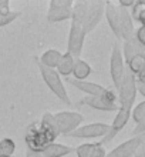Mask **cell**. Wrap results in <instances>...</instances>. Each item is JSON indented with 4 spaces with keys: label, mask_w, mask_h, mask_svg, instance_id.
Instances as JSON below:
<instances>
[{
    "label": "cell",
    "mask_w": 145,
    "mask_h": 157,
    "mask_svg": "<svg viewBox=\"0 0 145 157\" xmlns=\"http://www.w3.org/2000/svg\"><path fill=\"white\" fill-rule=\"evenodd\" d=\"M54 121L60 136H70L84 121V117L77 112H58L54 114Z\"/></svg>",
    "instance_id": "4"
},
{
    "label": "cell",
    "mask_w": 145,
    "mask_h": 157,
    "mask_svg": "<svg viewBox=\"0 0 145 157\" xmlns=\"http://www.w3.org/2000/svg\"><path fill=\"white\" fill-rule=\"evenodd\" d=\"M129 14L132 17V20H135L142 25L145 21V2H135L134 6L131 7Z\"/></svg>",
    "instance_id": "25"
},
{
    "label": "cell",
    "mask_w": 145,
    "mask_h": 157,
    "mask_svg": "<svg viewBox=\"0 0 145 157\" xmlns=\"http://www.w3.org/2000/svg\"><path fill=\"white\" fill-rule=\"evenodd\" d=\"M129 117H131V110L121 109V107L118 109V112H117L115 117H114V121H112V124H110V130H108V133L103 137V140H101V144L103 146L108 144L110 141L114 140V137L127 126Z\"/></svg>",
    "instance_id": "10"
},
{
    "label": "cell",
    "mask_w": 145,
    "mask_h": 157,
    "mask_svg": "<svg viewBox=\"0 0 145 157\" xmlns=\"http://www.w3.org/2000/svg\"><path fill=\"white\" fill-rule=\"evenodd\" d=\"M71 9L73 7H51V6H49L47 20H49L50 23H58V21L71 20Z\"/></svg>",
    "instance_id": "17"
},
{
    "label": "cell",
    "mask_w": 145,
    "mask_h": 157,
    "mask_svg": "<svg viewBox=\"0 0 145 157\" xmlns=\"http://www.w3.org/2000/svg\"><path fill=\"white\" fill-rule=\"evenodd\" d=\"M145 143V134H141V136H134L132 139L121 143L112 149L110 153H107L105 157H134L135 153L138 151V149L141 147Z\"/></svg>",
    "instance_id": "9"
},
{
    "label": "cell",
    "mask_w": 145,
    "mask_h": 157,
    "mask_svg": "<svg viewBox=\"0 0 145 157\" xmlns=\"http://www.w3.org/2000/svg\"><path fill=\"white\" fill-rule=\"evenodd\" d=\"M104 7H105L104 2H88L87 10H85L83 23H81L85 34L92 32L97 27V25L101 21L104 16Z\"/></svg>",
    "instance_id": "7"
},
{
    "label": "cell",
    "mask_w": 145,
    "mask_h": 157,
    "mask_svg": "<svg viewBox=\"0 0 145 157\" xmlns=\"http://www.w3.org/2000/svg\"><path fill=\"white\" fill-rule=\"evenodd\" d=\"M134 157H145V143L138 149V151L135 153V156Z\"/></svg>",
    "instance_id": "34"
},
{
    "label": "cell",
    "mask_w": 145,
    "mask_h": 157,
    "mask_svg": "<svg viewBox=\"0 0 145 157\" xmlns=\"http://www.w3.org/2000/svg\"><path fill=\"white\" fill-rule=\"evenodd\" d=\"M75 149L70 147V146L61 144V143H50L46 149L42 151V154L44 157H66L68 154H71Z\"/></svg>",
    "instance_id": "16"
},
{
    "label": "cell",
    "mask_w": 145,
    "mask_h": 157,
    "mask_svg": "<svg viewBox=\"0 0 145 157\" xmlns=\"http://www.w3.org/2000/svg\"><path fill=\"white\" fill-rule=\"evenodd\" d=\"M134 3H135L134 0H120V2H118V6L122 9H131L134 6Z\"/></svg>",
    "instance_id": "32"
},
{
    "label": "cell",
    "mask_w": 145,
    "mask_h": 157,
    "mask_svg": "<svg viewBox=\"0 0 145 157\" xmlns=\"http://www.w3.org/2000/svg\"><path fill=\"white\" fill-rule=\"evenodd\" d=\"M74 62H75V59L71 56L70 53H64L61 56V59H60V62H58V64H57V73L58 75H61V76H64V77H70L71 75H73V67H74Z\"/></svg>",
    "instance_id": "21"
},
{
    "label": "cell",
    "mask_w": 145,
    "mask_h": 157,
    "mask_svg": "<svg viewBox=\"0 0 145 157\" xmlns=\"http://www.w3.org/2000/svg\"><path fill=\"white\" fill-rule=\"evenodd\" d=\"M36 63H37L38 70H40L42 78L44 80V83L47 84L50 91H51L60 101H63V103L67 104V106H71V104H73L71 103V99H70V96H68V93H67V89H66V86H64V83H63L60 75H58L56 70H53V69L44 67L37 59H36Z\"/></svg>",
    "instance_id": "1"
},
{
    "label": "cell",
    "mask_w": 145,
    "mask_h": 157,
    "mask_svg": "<svg viewBox=\"0 0 145 157\" xmlns=\"http://www.w3.org/2000/svg\"><path fill=\"white\" fill-rule=\"evenodd\" d=\"M120 33L121 39L124 41L134 37V20L129 14L128 9L120 7Z\"/></svg>",
    "instance_id": "14"
},
{
    "label": "cell",
    "mask_w": 145,
    "mask_h": 157,
    "mask_svg": "<svg viewBox=\"0 0 145 157\" xmlns=\"http://www.w3.org/2000/svg\"><path fill=\"white\" fill-rule=\"evenodd\" d=\"M137 82L144 83V84H145V69H144V71H142L141 75H138V76H137Z\"/></svg>",
    "instance_id": "36"
},
{
    "label": "cell",
    "mask_w": 145,
    "mask_h": 157,
    "mask_svg": "<svg viewBox=\"0 0 145 157\" xmlns=\"http://www.w3.org/2000/svg\"><path fill=\"white\" fill-rule=\"evenodd\" d=\"M73 3L71 0H51L49 6L51 7H73Z\"/></svg>",
    "instance_id": "29"
},
{
    "label": "cell",
    "mask_w": 145,
    "mask_h": 157,
    "mask_svg": "<svg viewBox=\"0 0 145 157\" xmlns=\"http://www.w3.org/2000/svg\"><path fill=\"white\" fill-rule=\"evenodd\" d=\"M84 40H85V32L83 30V26L71 21L68 40H67V53H70L74 59H80L83 53Z\"/></svg>",
    "instance_id": "5"
},
{
    "label": "cell",
    "mask_w": 145,
    "mask_h": 157,
    "mask_svg": "<svg viewBox=\"0 0 145 157\" xmlns=\"http://www.w3.org/2000/svg\"><path fill=\"white\" fill-rule=\"evenodd\" d=\"M137 91H140V93H141V94L145 97V84H144V83L137 82Z\"/></svg>",
    "instance_id": "35"
},
{
    "label": "cell",
    "mask_w": 145,
    "mask_h": 157,
    "mask_svg": "<svg viewBox=\"0 0 145 157\" xmlns=\"http://www.w3.org/2000/svg\"><path fill=\"white\" fill-rule=\"evenodd\" d=\"M87 4L88 2H74L73 3V9H71V21H75L81 25L87 10Z\"/></svg>",
    "instance_id": "24"
},
{
    "label": "cell",
    "mask_w": 145,
    "mask_h": 157,
    "mask_svg": "<svg viewBox=\"0 0 145 157\" xmlns=\"http://www.w3.org/2000/svg\"><path fill=\"white\" fill-rule=\"evenodd\" d=\"M20 16H21V12H16V10H12V12L7 13V14L0 16V27H4V26L13 23V21L17 20Z\"/></svg>",
    "instance_id": "28"
},
{
    "label": "cell",
    "mask_w": 145,
    "mask_h": 157,
    "mask_svg": "<svg viewBox=\"0 0 145 157\" xmlns=\"http://www.w3.org/2000/svg\"><path fill=\"white\" fill-rule=\"evenodd\" d=\"M108 130H110V124L107 123H90V124H85V126H80L68 137L81 139V140L97 139V137H104L108 133Z\"/></svg>",
    "instance_id": "8"
},
{
    "label": "cell",
    "mask_w": 145,
    "mask_h": 157,
    "mask_svg": "<svg viewBox=\"0 0 145 157\" xmlns=\"http://www.w3.org/2000/svg\"><path fill=\"white\" fill-rule=\"evenodd\" d=\"M0 157H7V156H0Z\"/></svg>",
    "instance_id": "38"
},
{
    "label": "cell",
    "mask_w": 145,
    "mask_h": 157,
    "mask_svg": "<svg viewBox=\"0 0 145 157\" xmlns=\"http://www.w3.org/2000/svg\"><path fill=\"white\" fill-rule=\"evenodd\" d=\"M125 63H127V67H125V69L137 77L138 75H141L145 69V54L134 56V57H131L128 62H125Z\"/></svg>",
    "instance_id": "23"
},
{
    "label": "cell",
    "mask_w": 145,
    "mask_h": 157,
    "mask_svg": "<svg viewBox=\"0 0 145 157\" xmlns=\"http://www.w3.org/2000/svg\"><path fill=\"white\" fill-rule=\"evenodd\" d=\"M138 54H145V47L140 44L135 37H131L129 40L124 41V54L122 57L125 59V62H128L131 57L138 56Z\"/></svg>",
    "instance_id": "18"
},
{
    "label": "cell",
    "mask_w": 145,
    "mask_h": 157,
    "mask_svg": "<svg viewBox=\"0 0 145 157\" xmlns=\"http://www.w3.org/2000/svg\"><path fill=\"white\" fill-rule=\"evenodd\" d=\"M26 157H44L38 151H31V150H26Z\"/></svg>",
    "instance_id": "33"
},
{
    "label": "cell",
    "mask_w": 145,
    "mask_h": 157,
    "mask_svg": "<svg viewBox=\"0 0 145 157\" xmlns=\"http://www.w3.org/2000/svg\"><path fill=\"white\" fill-rule=\"evenodd\" d=\"M104 14L107 17L108 26L112 30V33L118 40H121L120 33V7L118 4H114L111 2H105V7H104Z\"/></svg>",
    "instance_id": "13"
},
{
    "label": "cell",
    "mask_w": 145,
    "mask_h": 157,
    "mask_svg": "<svg viewBox=\"0 0 145 157\" xmlns=\"http://www.w3.org/2000/svg\"><path fill=\"white\" fill-rule=\"evenodd\" d=\"M40 124H42L43 130L47 133V136L50 137V140L54 143L56 139L60 136L58 132H57L56 121H54V114H51V113H44L43 117H42V120H40Z\"/></svg>",
    "instance_id": "19"
},
{
    "label": "cell",
    "mask_w": 145,
    "mask_h": 157,
    "mask_svg": "<svg viewBox=\"0 0 145 157\" xmlns=\"http://www.w3.org/2000/svg\"><path fill=\"white\" fill-rule=\"evenodd\" d=\"M131 116H132L135 123H140L141 120L145 119V100L141 101L140 104H137V106L131 110Z\"/></svg>",
    "instance_id": "27"
},
{
    "label": "cell",
    "mask_w": 145,
    "mask_h": 157,
    "mask_svg": "<svg viewBox=\"0 0 145 157\" xmlns=\"http://www.w3.org/2000/svg\"><path fill=\"white\" fill-rule=\"evenodd\" d=\"M110 73H111V78H112V83H114V87L118 90V87H120V84H121V80H122L124 73H125L122 50H121L118 43H114V44H112L111 59H110Z\"/></svg>",
    "instance_id": "6"
},
{
    "label": "cell",
    "mask_w": 145,
    "mask_h": 157,
    "mask_svg": "<svg viewBox=\"0 0 145 157\" xmlns=\"http://www.w3.org/2000/svg\"><path fill=\"white\" fill-rule=\"evenodd\" d=\"M77 157H105L107 151L101 143H84L74 150Z\"/></svg>",
    "instance_id": "15"
},
{
    "label": "cell",
    "mask_w": 145,
    "mask_h": 157,
    "mask_svg": "<svg viewBox=\"0 0 145 157\" xmlns=\"http://www.w3.org/2000/svg\"><path fill=\"white\" fill-rule=\"evenodd\" d=\"M63 53H60L58 50L56 49H50V50H46L44 53L40 56V57L37 59L38 62L42 63L44 67H49V69H56L58 64V62H60V59H61Z\"/></svg>",
    "instance_id": "20"
},
{
    "label": "cell",
    "mask_w": 145,
    "mask_h": 157,
    "mask_svg": "<svg viewBox=\"0 0 145 157\" xmlns=\"http://www.w3.org/2000/svg\"><path fill=\"white\" fill-rule=\"evenodd\" d=\"M10 2L9 0H0V16L10 13Z\"/></svg>",
    "instance_id": "31"
},
{
    "label": "cell",
    "mask_w": 145,
    "mask_h": 157,
    "mask_svg": "<svg viewBox=\"0 0 145 157\" xmlns=\"http://www.w3.org/2000/svg\"><path fill=\"white\" fill-rule=\"evenodd\" d=\"M80 106H88V107L100 110V112H118L120 106L117 103H111L105 100L104 97H92V96H85L84 99L80 100Z\"/></svg>",
    "instance_id": "12"
},
{
    "label": "cell",
    "mask_w": 145,
    "mask_h": 157,
    "mask_svg": "<svg viewBox=\"0 0 145 157\" xmlns=\"http://www.w3.org/2000/svg\"><path fill=\"white\" fill-rule=\"evenodd\" d=\"M134 37L137 39V41L140 44H142L145 47V26H141V27L134 33Z\"/></svg>",
    "instance_id": "30"
},
{
    "label": "cell",
    "mask_w": 145,
    "mask_h": 157,
    "mask_svg": "<svg viewBox=\"0 0 145 157\" xmlns=\"http://www.w3.org/2000/svg\"><path fill=\"white\" fill-rule=\"evenodd\" d=\"M92 73L91 66L83 59H75L74 67H73V76L75 80H85Z\"/></svg>",
    "instance_id": "22"
},
{
    "label": "cell",
    "mask_w": 145,
    "mask_h": 157,
    "mask_svg": "<svg viewBox=\"0 0 145 157\" xmlns=\"http://www.w3.org/2000/svg\"><path fill=\"white\" fill-rule=\"evenodd\" d=\"M67 82L71 86H74L75 89H78L80 91L85 93L87 96H92V97H104V94L107 93L108 89L104 86L98 84V83L87 82V80H75V78H67Z\"/></svg>",
    "instance_id": "11"
},
{
    "label": "cell",
    "mask_w": 145,
    "mask_h": 157,
    "mask_svg": "<svg viewBox=\"0 0 145 157\" xmlns=\"http://www.w3.org/2000/svg\"><path fill=\"white\" fill-rule=\"evenodd\" d=\"M141 26H145V21H144V23H142V25H141Z\"/></svg>",
    "instance_id": "37"
},
{
    "label": "cell",
    "mask_w": 145,
    "mask_h": 157,
    "mask_svg": "<svg viewBox=\"0 0 145 157\" xmlns=\"http://www.w3.org/2000/svg\"><path fill=\"white\" fill-rule=\"evenodd\" d=\"M16 151V143L13 139L10 137H4L0 140V156H7V157H13Z\"/></svg>",
    "instance_id": "26"
},
{
    "label": "cell",
    "mask_w": 145,
    "mask_h": 157,
    "mask_svg": "<svg viewBox=\"0 0 145 157\" xmlns=\"http://www.w3.org/2000/svg\"><path fill=\"white\" fill-rule=\"evenodd\" d=\"M24 141L27 144V150L38 151V153H42L50 143H53L50 140V137L47 136V133L43 130L40 121H34V123L29 124V127L26 130Z\"/></svg>",
    "instance_id": "3"
},
{
    "label": "cell",
    "mask_w": 145,
    "mask_h": 157,
    "mask_svg": "<svg viewBox=\"0 0 145 157\" xmlns=\"http://www.w3.org/2000/svg\"><path fill=\"white\" fill-rule=\"evenodd\" d=\"M118 106L121 109H127V110H132L134 101L137 97V77L129 73L125 69L124 77L121 80V84L118 87Z\"/></svg>",
    "instance_id": "2"
}]
</instances>
